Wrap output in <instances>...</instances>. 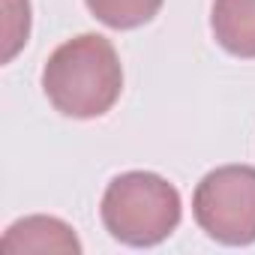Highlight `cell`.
<instances>
[{
	"label": "cell",
	"mask_w": 255,
	"mask_h": 255,
	"mask_svg": "<svg viewBox=\"0 0 255 255\" xmlns=\"http://www.w3.org/2000/svg\"><path fill=\"white\" fill-rule=\"evenodd\" d=\"M42 90L63 117L93 120L108 114L123 90V66L114 45L99 33L66 39L42 66Z\"/></svg>",
	"instance_id": "obj_1"
},
{
	"label": "cell",
	"mask_w": 255,
	"mask_h": 255,
	"mask_svg": "<svg viewBox=\"0 0 255 255\" xmlns=\"http://www.w3.org/2000/svg\"><path fill=\"white\" fill-rule=\"evenodd\" d=\"M99 216L105 231L126 246H156L168 240L183 216L174 183L153 171L117 174L102 195Z\"/></svg>",
	"instance_id": "obj_2"
},
{
	"label": "cell",
	"mask_w": 255,
	"mask_h": 255,
	"mask_svg": "<svg viewBox=\"0 0 255 255\" xmlns=\"http://www.w3.org/2000/svg\"><path fill=\"white\" fill-rule=\"evenodd\" d=\"M192 216L222 246L255 243V168L222 165L207 171L192 192Z\"/></svg>",
	"instance_id": "obj_3"
},
{
	"label": "cell",
	"mask_w": 255,
	"mask_h": 255,
	"mask_svg": "<svg viewBox=\"0 0 255 255\" xmlns=\"http://www.w3.org/2000/svg\"><path fill=\"white\" fill-rule=\"evenodd\" d=\"M3 252H72L81 255V240L75 237L72 225L57 216H24L12 222L0 240Z\"/></svg>",
	"instance_id": "obj_4"
},
{
	"label": "cell",
	"mask_w": 255,
	"mask_h": 255,
	"mask_svg": "<svg viewBox=\"0 0 255 255\" xmlns=\"http://www.w3.org/2000/svg\"><path fill=\"white\" fill-rule=\"evenodd\" d=\"M213 39L234 57H255V0H213Z\"/></svg>",
	"instance_id": "obj_5"
},
{
	"label": "cell",
	"mask_w": 255,
	"mask_h": 255,
	"mask_svg": "<svg viewBox=\"0 0 255 255\" xmlns=\"http://www.w3.org/2000/svg\"><path fill=\"white\" fill-rule=\"evenodd\" d=\"M90 15L111 30H135L162 9L165 0H84Z\"/></svg>",
	"instance_id": "obj_6"
},
{
	"label": "cell",
	"mask_w": 255,
	"mask_h": 255,
	"mask_svg": "<svg viewBox=\"0 0 255 255\" xmlns=\"http://www.w3.org/2000/svg\"><path fill=\"white\" fill-rule=\"evenodd\" d=\"M6 9V21H3V33H6V51H3V63H9L27 42L30 36V3L27 0H3Z\"/></svg>",
	"instance_id": "obj_7"
}]
</instances>
